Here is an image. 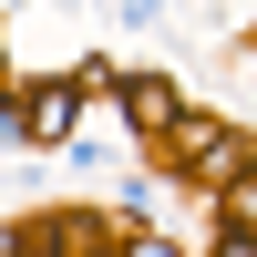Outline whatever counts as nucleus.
<instances>
[{"mask_svg":"<svg viewBox=\"0 0 257 257\" xmlns=\"http://www.w3.org/2000/svg\"><path fill=\"white\" fill-rule=\"evenodd\" d=\"M31 134H72V93H41L31 103Z\"/></svg>","mask_w":257,"mask_h":257,"instance_id":"obj_3","label":"nucleus"},{"mask_svg":"<svg viewBox=\"0 0 257 257\" xmlns=\"http://www.w3.org/2000/svg\"><path fill=\"white\" fill-rule=\"evenodd\" d=\"M185 155H196V165H206V175H237V144H226V134H216V123H185Z\"/></svg>","mask_w":257,"mask_h":257,"instance_id":"obj_1","label":"nucleus"},{"mask_svg":"<svg viewBox=\"0 0 257 257\" xmlns=\"http://www.w3.org/2000/svg\"><path fill=\"white\" fill-rule=\"evenodd\" d=\"M123 103H134V123H175V93H165V82H134Z\"/></svg>","mask_w":257,"mask_h":257,"instance_id":"obj_2","label":"nucleus"},{"mask_svg":"<svg viewBox=\"0 0 257 257\" xmlns=\"http://www.w3.org/2000/svg\"><path fill=\"white\" fill-rule=\"evenodd\" d=\"M237 216H247V237H257V175H237Z\"/></svg>","mask_w":257,"mask_h":257,"instance_id":"obj_4","label":"nucleus"}]
</instances>
